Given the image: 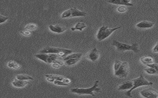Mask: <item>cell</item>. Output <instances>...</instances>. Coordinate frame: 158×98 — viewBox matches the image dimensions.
Here are the masks:
<instances>
[{
  "label": "cell",
  "instance_id": "obj_32",
  "mask_svg": "<svg viewBox=\"0 0 158 98\" xmlns=\"http://www.w3.org/2000/svg\"><path fill=\"white\" fill-rule=\"evenodd\" d=\"M52 66L53 67V68H55V69H58L59 68L60 66H61L60 65H59L57 63H52Z\"/></svg>",
  "mask_w": 158,
  "mask_h": 98
},
{
  "label": "cell",
  "instance_id": "obj_25",
  "mask_svg": "<svg viewBox=\"0 0 158 98\" xmlns=\"http://www.w3.org/2000/svg\"><path fill=\"white\" fill-rule=\"evenodd\" d=\"M122 63V61H119V60H116L115 61L114 64V72H116L117 70L119 69V67H120Z\"/></svg>",
  "mask_w": 158,
  "mask_h": 98
},
{
  "label": "cell",
  "instance_id": "obj_13",
  "mask_svg": "<svg viewBox=\"0 0 158 98\" xmlns=\"http://www.w3.org/2000/svg\"><path fill=\"white\" fill-rule=\"evenodd\" d=\"M133 82L132 80H129L127 82H123L119 86L118 90L119 91H124V90H130L133 87Z\"/></svg>",
  "mask_w": 158,
  "mask_h": 98
},
{
  "label": "cell",
  "instance_id": "obj_4",
  "mask_svg": "<svg viewBox=\"0 0 158 98\" xmlns=\"http://www.w3.org/2000/svg\"><path fill=\"white\" fill-rule=\"evenodd\" d=\"M121 27L119 26L116 28H110L108 26H102L98 31L97 33V38L99 41H102L109 37L113 32L120 29Z\"/></svg>",
  "mask_w": 158,
  "mask_h": 98
},
{
  "label": "cell",
  "instance_id": "obj_18",
  "mask_svg": "<svg viewBox=\"0 0 158 98\" xmlns=\"http://www.w3.org/2000/svg\"><path fill=\"white\" fill-rule=\"evenodd\" d=\"M82 57V54L81 53H71L69 54L68 55L63 58V60L64 61H66L67 60L70 59H75V58H81Z\"/></svg>",
  "mask_w": 158,
  "mask_h": 98
},
{
  "label": "cell",
  "instance_id": "obj_2",
  "mask_svg": "<svg viewBox=\"0 0 158 98\" xmlns=\"http://www.w3.org/2000/svg\"><path fill=\"white\" fill-rule=\"evenodd\" d=\"M132 81L133 82V87L130 90H128L125 93V95L128 97H133V96L132 95V91L139 87L145 86H151L153 85V82L146 80L142 74H141L139 77L133 79Z\"/></svg>",
  "mask_w": 158,
  "mask_h": 98
},
{
  "label": "cell",
  "instance_id": "obj_14",
  "mask_svg": "<svg viewBox=\"0 0 158 98\" xmlns=\"http://www.w3.org/2000/svg\"><path fill=\"white\" fill-rule=\"evenodd\" d=\"M49 30L55 33L60 34L66 30V27L60 26L58 25H50L49 26Z\"/></svg>",
  "mask_w": 158,
  "mask_h": 98
},
{
  "label": "cell",
  "instance_id": "obj_16",
  "mask_svg": "<svg viewBox=\"0 0 158 98\" xmlns=\"http://www.w3.org/2000/svg\"><path fill=\"white\" fill-rule=\"evenodd\" d=\"M140 60L143 64L145 65H149L154 63V58L149 56H143L140 58Z\"/></svg>",
  "mask_w": 158,
  "mask_h": 98
},
{
  "label": "cell",
  "instance_id": "obj_17",
  "mask_svg": "<svg viewBox=\"0 0 158 98\" xmlns=\"http://www.w3.org/2000/svg\"><path fill=\"white\" fill-rule=\"evenodd\" d=\"M87 27V25L83 22H78L76 24L74 27H72L71 28V30L72 31H74L76 30H79L80 31H82L84 29H85Z\"/></svg>",
  "mask_w": 158,
  "mask_h": 98
},
{
  "label": "cell",
  "instance_id": "obj_12",
  "mask_svg": "<svg viewBox=\"0 0 158 98\" xmlns=\"http://www.w3.org/2000/svg\"><path fill=\"white\" fill-rule=\"evenodd\" d=\"M108 3L116 5H124L126 6H133L131 0H108Z\"/></svg>",
  "mask_w": 158,
  "mask_h": 98
},
{
  "label": "cell",
  "instance_id": "obj_8",
  "mask_svg": "<svg viewBox=\"0 0 158 98\" xmlns=\"http://www.w3.org/2000/svg\"><path fill=\"white\" fill-rule=\"evenodd\" d=\"M140 94L144 98H158V91L151 87L141 90Z\"/></svg>",
  "mask_w": 158,
  "mask_h": 98
},
{
  "label": "cell",
  "instance_id": "obj_28",
  "mask_svg": "<svg viewBox=\"0 0 158 98\" xmlns=\"http://www.w3.org/2000/svg\"><path fill=\"white\" fill-rule=\"evenodd\" d=\"M20 33L23 36H27V37L31 36V34H32V33H31L30 31L28 29H25V30L20 31Z\"/></svg>",
  "mask_w": 158,
  "mask_h": 98
},
{
  "label": "cell",
  "instance_id": "obj_24",
  "mask_svg": "<svg viewBox=\"0 0 158 98\" xmlns=\"http://www.w3.org/2000/svg\"><path fill=\"white\" fill-rule=\"evenodd\" d=\"M38 28V26L35 23H29L26 25L24 29H28L30 31L35 30Z\"/></svg>",
  "mask_w": 158,
  "mask_h": 98
},
{
  "label": "cell",
  "instance_id": "obj_34",
  "mask_svg": "<svg viewBox=\"0 0 158 98\" xmlns=\"http://www.w3.org/2000/svg\"><path fill=\"white\" fill-rule=\"evenodd\" d=\"M64 82H65V83H67V84H69L71 83V80H70V79H67V78H65L63 79V80H62Z\"/></svg>",
  "mask_w": 158,
  "mask_h": 98
},
{
  "label": "cell",
  "instance_id": "obj_1",
  "mask_svg": "<svg viewBox=\"0 0 158 98\" xmlns=\"http://www.w3.org/2000/svg\"><path fill=\"white\" fill-rule=\"evenodd\" d=\"M98 83L99 81L97 80L94 82V86L92 87L88 88H75L71 89V92L74 94H78L80 95H90L93 97L95 96V94H94V92H99L101 89L98 88Z\"/></svg>",
  "mask_w": 158,
  "mask_h": 98
},
{
  "label": "cell",
  "instance_id": "obj_5",
  "mask_svg": "<svg viewBox=\"0 0 158 98\" xmlns=\"http://www.w3.org/2000/svg\"><path fill=\"white\" fill-rule=\"evenodd\" d=\"M87 13L84 11H81L77 8H71L64 11L61 15V17L63 19H65L77 17H85Z\"/></svg>",
  "mask_w": 158,
  "mask_h": 98
},
{
  "label": "cell",
  "instance_id": "obj_22",
  "mask_svg": "<svg viewBox=\"0 0 158 98\" xmlns=\"http://www.w3.org/2000/svg\"><path fill=\"white\" fill-rule=\"evenodd\" d=\"M144 70L149 75H157V72L156 70L151 67H148L147 68H145Z\"/></svg>",
  "mask_w": 158,
  "mask_h": 98
},
{
  "label": "cell",
  "instance_id": "obj_33",
  "mask_svg": "<svg viewBox=\"0 0 158 98\" xmlns=\"http://www.w3.org/2000/svg\"><path fill=\"white\" fill-rule=\"evenodd\" d=\"M53 63H57L59 65H60V66H62V65L64 64V62L63 61L60 60V59H57L56 60H55Z\"/></svg>",
  "mask_w": 158,
  "mask_h": 98
},
{
  "label": "cell",
  "instance_id": "obj_21",
  "mask_svg": "<svg viewBox=\"0 0 158 98\" xmlns=\"http://www.w3.org/2000/svg\"><path fill=\"white\" fill-rule=\"evenodd\" d=\"M81 58H75V59H70L67 60L66 61H64V63L65 65L67 66H72L74 65L75 64L78 62L80 61Z\"/></svg>",
  "mask_w": 158,
  "mask_h": 98
},
{
  "label": "cell",
  "instance_id": "obj_15",
  "mask_svg": "<svg viewBox=\"0 0 158 98\" xmlns=\"http://www.w3.org/2000/svg\"><path fill=\"white\" fill-rule=\"evenodd\" d=\"M30 84L29 82L27 80H21L18 79L16 78L14 79V80L12 82V84L14 87H17V88H22L25 87V86Z\"/></svg>",
  "mask_w": 158,
  "mask_h": 98
},
{
  "label": "cell",
  "instance_id": "obj_20",
  "mask_svg": "<svg viewBox=\"0 0 158 98\" xmlns=\"http://www.w3.org/2000/svg\"><path fill=\"white\" fill-rule=\"evenodd\" d=\"M7 66L8 68H13L14 69H19L21 66L19 64L14 61H10L7 63Z\"/></svg>",
  "mask_w": 158,
  "mask_h": 98
},
{
  "label": "cell",
  "instance_id": "obj_29",
  "mask_svg": "<svg viewBox=\"0 0 158 98\" xmlns=\"http://www.w3.org/2000/svg\"><path fill=\"white\" fill-rule=\"evenodd\" d=\"M146 66L147 67H151L154 68L156 70V72H157V75H158V64L154 63L151 64H149V65H147Z\"/></svg>",
  "mask_w": 158,
  "mask_h": 98
},
{
  "label": "cell",
  "instance_id": "obj_19",
  "mask_svg": "<svg viewBox=\"0 0 158 98\" xmlns=\"http://www.w3.org/2000/svg\"><path fill=\"white\" fill-rule=\"evenodd\" d=\"M16 78L18 79L21 80H34L33 77L29 76L28 75H18L16 76Z\"/></svg>",
  "mask_w": 158,
  "mask_h": 98
},
{
  "label": "cell",
  "instance_id": "obj_6",
  "mask_svg": "<svg viewBox=\"0 0 158 98\" xmlns=\"http://www.w3.org/2000/svg\"><path fill=\"white\" fill-rule=\"evenodd\" d=\"M35 57L47 64L53 63L55 60L60 59L61 58L58 56V54H54V53L46 54V53H41L39 54H36Z\"/></svg>",
  "mask_w": 158,
  "mask_h": 98
},
{
  "label": "cell",
  "instance_id": "obj_9",
  "mask_svg": "<svg viewBox=\"0 0 158 98\" xmlns=\"http://www.w3.org/2000/svg\"><path fill=\"white\" fill-rule=\"evenodd\" d=\"M100 52L96 47L92 49L88 53L87 58L92 62H95L100 57Z\"/></svg>",
  "mask_w": 158,
  "mask_h": 98
},
{
  "label": "cell",
  "instance_id": "obj_10",
  "mask_svg": "<svg viewBox=\"0 0 158 98\" xmlns=\"http://www.w3.org/2000/svg\"><path fill=\"white\" fill-rule=\"evenodd\" d=\"M62 50H63V49L57 48V47H46L40 50V53H46V54L54 53V54H56L58 55L60 52H61Z\"/></svg>",
  "mask_w": 158,
  "mask_h": 98
},
{
  "label": "cell",
  "instance_id": "obj_3",
  "mask_svg": "<svg viewBox=\"0 0 158 98\" xmlns=\"http://www.w3.org/2000/svg\"><path fill=\"white\" fill-rule=\"evenodd\" d=\"M112 46L116 47L118 51L121 52L132 50L134 52L138 53L140 51V50L139 49V44H137V43H134L132 45H130L120 43L117 40H114L112 41Z\"/></svg>",
  "mask_w": 158,
  "mask_h": 98
},
{
  "label": "cell",
  "instance_id": "obj_27",
  "mask_svg": "<svg viewBox=\"0 0 158 98\" xmlns=\"http://www.w3.org/2000/svg\"><path fill=\"white\" fill-rule=\"evenodd\" d=\"M117 11L119 13H123L126 12L127 10V6H124V5H121L120 6H119V7H118Z\"/></svg>",
  "mask_w": 158,
  "mask_h": 98
},
{
  "label": "cell",
  "instance_id": "obj_7",
  "mask_svg": "<svg viewBox=\"0 0 158 98\" xmlns=\"http://www.w3.org/2000/svg\"><path fill=\"white\" fill-rule=\"evenodd\" d=\"M130 72V65L127 62H122V64L116 72H114V75L120 79H126L128 76Z\"/></svg>",
  "mask_w": 158,
  "mask_h": 98
},
{
  "label": "cell",
  "instance_id": "obj_30",
  "mask_svg": "<svg viewBox=\"0 0 158 98\" xmlns=\"http://www.w3.org/2000/svg\"><path fill=\"white\" fill-rule=\"evenodd\" d=\"M8 19L7 17L4 16L3 15H0V23L2 24L6 22L7 20Z\"/></svg>",
  "mask_w": 158,
  "mask_h": 98
},
{
  "label": "cell",
  "instance_id": "obj_26",
  "mask_svg": "<svg viewBox=\"0 0 158 98\" xmlns=\"http://www.w3.org/2000/svg\"><path fill=\"white\" fill-rule=\"evenodd\" d=\"M53 83V84L56 85L63 86H69V84L65 83L63 81L58 80H54Z\"/></svg>",
  "mask_w": 158,
  "mask_h": 98
},
{
  "label": "cell",
  "instance_id": "obj_11",
  "mask_svg": "<svg viewBox=\"0 0 158 98\" xmlns=\"http://www.w3.org/2000/svg\"><path fill=\"white\" fill-rule=\"evenodd\" d=\"M154 25L155 23L153 22L144 20L139 22L138 23L136 24V28L139 29H146L152 28Z\"/></svg>",
  "mask_w": 158,
  "mask_h": 98
},
{
  "label": "cell",
  "instance_id": "obj_31",
  "mask_svg": "<svg viewBox=\"0 0 158 98\" xmlns=\"http://www.w3.org/2000/svg\"><path fill=\"white\" fill-rule=\"evenodd\" d=\"M152 51L153 52L158 53V41L157 42V43L156 44L155 46L152 49Z\"/></svg>",
  "mask_w": 158,
  "mask_h": 98
},
{
  "label": "cell",
  "instance_id": "obj_23",
  "mask_svg": "<svg viewBox=\"0 0 158 98\" xmlns=\"http://www.w3.org/2000/svg\"><path fill=\"white\" fill-rule=\"evenodd\" d=\"M45 77H51V78L54 79L55 80H61V81H62L63 80V79H64V77H63V76L55 75H46L45 76Z\"/></svg>",
  "mask_w": 158,
  "mask_h": 98
}]
</instances>
